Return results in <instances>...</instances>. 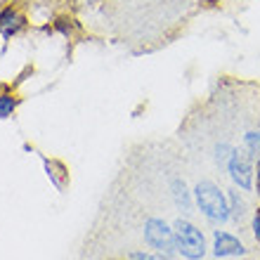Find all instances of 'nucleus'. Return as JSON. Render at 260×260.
<instances>
[{"instance_id":"1","label":"nucleus","mask_w":260,"mask_h":260,"mask_svg":"<svg viewBox=\"0 0 260 260\" xmlns=\"http://www.w3.org/2000/svg\"><path fill=\"white\" fill-rule=\"evenodd\" d=\"M194 194H197L199 208H201L211 220H215V222H225V220L230 218V206H227V201H225V194L220 192L213 182H208V180L199 182L197 189H194Z\"/></svg>"},{"instance_id":"2","label":"nucleus","mask_w":260,"mask_h":260,"mask_svg":"<svg viewBox=\"0 0 260 260\" xmlns=\"http://www.w3.org/2000/svg\"><path fill=\"white\" fill-rule=\"evenodd\" d=\"M175 246L187 260H199L204 258L206 253V241H204V234L201 230L192 225V222H187V220H178L175 222Z\"/></svg>"},{"instance_id":"3","label":"nucleus","mask_w":260,"mask_h":260,"mask_svg":"<svg viewBox=\"0 0 260 260\" xmlns=\"http://www.w3.org/2000/svg\"><path fill=\"white\" fill-rule=\"evenodd\" d=\"M144 239H147V244L151 248H156L158 253L166 255H171L178 248L175 246V232L158 218H149L144 222Z\"/></svg>"},{"instance_id":"4","label":"nucleus","mask_w":260,"mask_h":260,"mask_svg":"<svg viewBox=\"0 0 260 260\" xmlns=\"http://www.w3.org/2000/svg\"><path fill=\"white\" fill-rule=\"evenodd\" d=\"M230 175L241 189H251L253 187V166H251V158H248L246 151H239L234 149L232 156H230Z\"/></svg>"},{"instance_id":"5","label":"nucleus","mask_w":260,"mask_h":260,"mask_svg":"<svg viewBox=\"0 0 260 260\" xmlns=\"http://www.w3.org/2000/svg\"><path fill=\"white\" fill-rule=\"evenodd\" d=\"M218 258H227V255H244L246 248L239 239H234L232 234L227 232H215V246H213Z\"/></svg>"},{"instance_id":"6","label":"nucleus","mask_w":260,"mask_h":260,"mask_svg":"<svg viewBox=\"0 0 260 260\" xmlns=\"http://www.w3.org/2000/svg\"><path fill=\"white\" fill-rule=\"evenodd\" d=\"M24 26V17H21L19 12H14L12 7L10 10H5V12L0 14V31L5 36H12V34H17L19 28Z\"/></svg>"},{"instance_id":"7","label":"nucleus","mask_w":260,"mask_h":260,"mask_svg":"<svg viewBox=\"0 0 260 260\" xmlns=\"http://www.w3.org/2000/svg\"><path fill=\"white\" fill-rule=\"evenodd\" d=\"M173 194H175V201H178L180 208H185V211L192 208V204H189V192H187V187L182 180H173Z\"/></svg>"},{"instance_id":"8","label":"nucleus","mask_w":260,"mask_h":260,"mask_svg":"<svg viewBox=\"0 0 260 260\" xmlns=\"http://www.w3.org/2000/svg\"><path fill=\"white\" fill-rule=\"evenodd\" d=\"M230 199H232V208H230V215H232V218L239 222V220L246 215V204H244V199H241L237 192L230 194Z\"/></svg>"},{"instance_id":"9","label":"nucleus","mask_w":260,"mask_h":260,"mask_svg":"<svg viewBox=\"0 0 260 260\" xmlns=\"http://www.w3.org/2000/svg\"><path fill=\"white\" fill-rule=\"evenodd\" d=\"M14 107H17L14 97H10V95H3V97H0V118L10 116V114L14 111Z\"/></svg>"},{"instance_id":"10","label":"nucleus","mask_w":260,"mask_h":260,"mask_svg":"<svg viewBox=\"0 0 260 260\" xmlns=\"http://www.w3.org/2000/svg\"><path fill=\"white\" fill-rule=\"evenodd\" d=\"M246 144H248V149H251V154H260V133H248Z\"/></svg>"},{"instance_id":"11","label":"nucleus","mask_w":260,"mask_h":260,"mask_svg":"<svg viewBox=\"0 0 260 260\" xmlns=\"http://www.w3.org/2000/svg\"><path fill=\"white\" fill-rule=\"evenodd\" d=\"M133 260H171L166 253H156V255H149V253H133Z\"/></svg>"},{"instance_id":"12","label":"nucleus","mask_w":260,"mask_h":260,"mask_svg":"<svg viewBox=\"0 0 260 260\" xmlns=\"http://www.w3.org/2000/svg\"><path fill=\"white\" fill-rule=\"evenodd\" d=\"M253 232H255V237H258V241H260V211L255 213V218H253Z\"/></svg>"},{"instance_id":"13","label":"nucleus","mask_w":260,"mask_h":260,"mask_svg":"<svg viewBox=\"0 0 260 260\" xmlns=\"http://www.w3.org/2000/svg\"><path fill=\"white\" fill-rule=\"evenodd\" d=\"M258 180H260V158H258Z\"/></svg>"}]
</instances>
